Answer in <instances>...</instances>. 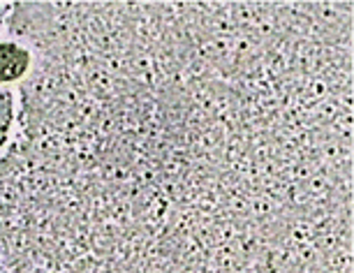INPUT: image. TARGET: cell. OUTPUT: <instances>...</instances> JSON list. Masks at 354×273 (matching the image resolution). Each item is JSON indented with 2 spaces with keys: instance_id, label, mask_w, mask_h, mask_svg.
<instances>
[{
  "instance_id": "obj_1",
  "label": "cell",
  "mask_w": 354,
  "mask_h": 273,
  "mask_svg": "<svg viewBox=\"0 0 354 273\" xmlns=\"http://www.w3.org/2000/svg\"><path fill=\"white\" fill-rule=\"evenodd\" d=\"M28 68V53L15 44H0V82H15Z\"/></svg>"
}]
</instances>
